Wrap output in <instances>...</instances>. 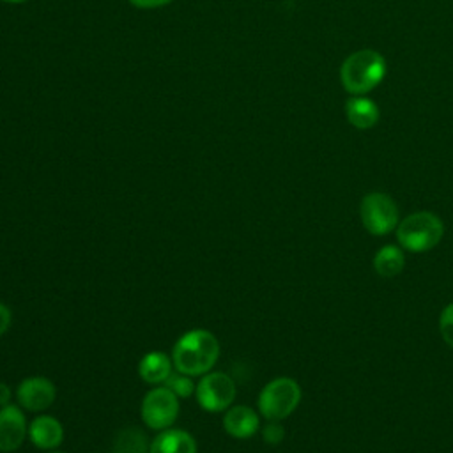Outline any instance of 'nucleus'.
<instances>
[{"label": "nucleus", "instance_id": "obj_16", "mask_svg": "<svg viewBox=\"0 0 453 453\" xmlns=\"http://www.w3.org/2000/svg\"><path fill=\"white\" fill-rule=\"evenodd\" d=\"M149 444L142 430L138 428H126L117 434L113 442L115 453H147Z\"/></svg>", "mask_w": 453, "mask_h": 453}, {"label": "nucleus", "instance_id": "obj_7", "mask_svg": "<svg viewBox=\"0 0 453 453\" xmlns=\"http://www.w3.org/2000/svg\"><path fill=\"white\" fill-rule=\"evenodd\" d=\"M179 414V396L166 386L150 389L142 400V419L152 430H165L173 425Z\"/></svg>", "mask_w": 453, "mask_h": 453}, {"label": "nucleus", "instance_id": "obj_10", "mask_svg": "<svg viewBox=\"0 0 453 453\" xmlns=\"http://www.w3.org/2000/svg\"><path fill=\"white\" fill-rule=\"evenodd\" d=\"M28 439L39 449H55L64 441V428L53 416L41 414L28 425Z\"/></svg>", "mask_w": 453, "mask_h": 453}, {"label": "nucleus", "instance_id": "obj_19", "mask_svg": "<svg viewBox=\"0 0 453 453\" xmlns=\"http://www.w3.org/2000/svg\"><path fill=\"white\" fill-rule=\"evenodd\" d=\"M283 435H285V430H283V426H281L278 421H269V423L264 426V430H262V437H264V441H265L267 444H278V442H281Z\"/></svg>", "mask_w": 453, "mask_h": 453}, {"label": "nucleus", "instance_id": "obj_22", "mask_svg": "<svg viewBox=\"0 0 453 453\" xmlns=\"http://www.w3.org/2000/svg\"><path fill=\"white\" fill-rule=\"evenodd\" d=\"M11 388L7 386V384H4V382H0V407H4V405H7L9 402H11Z\"/></svg>", "mask_w": 453, "mask_h": 453}, {"label": "nucleus", "instance_id": "obj_5", "mask_svg": "<svg viewBox=\"0 0 453 453\" xmlns=\"http://www.w3.org/2000/svg\"><path fill=\"white\" fill-rule=\"evenodd\" d=\"M359 214L363 226L373 235H386L398 225V209L395 200L380 191H372L363 196Z\"/></svg>", "mask_w": 453, "mask_h": 453}, {"label": "nucleus", "instance_id": "obj_18", "mask_svg": "<svg viewBox=\"0 0 453 453\" xmlns=\"http://www.w3.org/2000/svg\"><path fill=\"white\" fill-rule=\"evenodd\" d=\"M439 331H441V336L442 340L453 347V303H449L442 311H441V317H439Z\"/></svg>", "mask_w": 453, "mask_h": 453}, {"label": "nucleus", "instance_id": "obj_8", "mask_svg": "<svg viewBox=\"0 0 453 453\" xmlns=\"http://www.w3.org/2000/svg\"><path fill=\"white\" fill-rule=\"evenodd\" d=\"M55 396H57V389H55L53 382L41 375L23 379L16 389L18 403L23 409L32 411V412L48 409L53 403Z\"/></svg>", "mask_w": 453, "mask_h": 453}, {"label": "nucleus", "instance_id": "obj_14", "mask_svg": "<svg viewBox=\"0 0 453 453\" xmlns=\"http://www.w3.org/2000/svg\"><path fill=\"white\" fill-rule=\"evenodd\" d=\"M172 366H173L172 357L154 350L142 357L138 365V373L149 384H161V382L165 384V380L172 373Z\"/></svg>", "mask_w": 453, "mask_h": 453}, {"label": "nucleus", "instance_id": "obj_17", "mask_svg": "<svg viewBox=\"0 0 453 453\" xmlns=\"http://www.w3.org/2000/svg\"><path fill=\"white\" fill-rule=\"evenodd\" d=\"M165 386H166L170 391H173L179 398H188V396H191V395L195 393V389H196V386L193 384V379H191L189 375H184V373L177 372V370H175V373L172 372V373L168 375V379L165 380Z\"/></svg>", "mask_w": 453, "mask_h": 453}, {"label": "nucleus", "instance_id": "obj_25", "mask_svg": "<svg viewBox=\"0 0 453 453\" xmlns=\"http://www.w3.org/2000/svg\"><path fill=\"white\" fill-rule=\"evenodd\" d=\"M0 453H2V451H0Z\"/></svg>", "mask_w": 453, "mask_h": 453}, {"label": "nucleus", "instance_id": "obj_12", "mask_svg": "<svg viewBox=\"0 0 453 453\" xmlns=\"http://www.w3.org/2000/svg\"><path fill=\"white\" fill-rule=\"evenodd\" d=\"M345 115L349 124L359 131L372 129L380 119L379 106L366 96H350L345 103Z\"/></svg>", "mask_w": 453, "mask_h": 453}, {"label": "nucleus", "instance_id": "obj_6", "mask_svg": "<svg viewBox=\"0 0 453 453\" xmlns=\"http://www.w3.org/2000/svg\"><path fill=\"white\" fill-rule=\"evenodd\" d=\"M195 395L203 411L219 412L232 405L235 398V384L225 372H207L198 380Z\"/></svg>", "mask_w": 453, "mask_h": 453}, {"label": "nucleus", "instance_id": "obj_11", "mask_svg": "<svg viewBox=\"0 0 453 453\" xmlns=\"http://www.w3.org/2000/svg\"><path fill=\"white\" fill-rule=\"evenodd\" d=\"M223 426L228 435L235 439H248L257 434L260 426V419L251 407L234 405V407H228L223 418Z\"/></svg>", "mask_w": 453, "mask_h": 453}, {"label": "nucleus", "instance_id": "obj_15", "mask_svg": "<svg viewBox=\"0 0 453 453\" xmlns=\"http://www.w3.org/2000/svg\"><path fill=\"white\" fill-rule=\"evenodd\" d=\"M403 264H405V257L402 250L395 244L382 246L373 257L375 273L382 278H395L396 274L402 273Z\"/></svg>", "mask_w": 453, "mask_h": 453}, {"label": "nucleus", "instance_id": "obj_9", "mask_svg": "<svg viewBox=\"0 0 453 453\" xmlns=\"http://www.w3.org/2000/svg\"><path fill=\"white\" fill-rule=\"evenodd\" d=\"M27 435L28 426L21 409L12 403L0 407V451H16Z\"/></svg>", "mask_w": 453, "mask_h": 453}, {"label": "nucleus", "instance_id": "obj_21", "mask_svg": "<svg viewBox=\"0 0 453 453\" xmlns=\"http://www.w3.org/2000/svg\"><path fill=\"white\" fill-rule=\"evenodd\" d=\"M11 320H12V313H11V310H9L4 303H0V336L9 329Z\"/></svg>", "mask_w": 453, "mask_h": 453}, {"label": "nucleus", "instance_id": "obj_23", "mask_svg": "<svg viewBox=\"0 0 453 453\" xmlns=\"http://www.w3.org/2000/svg\"><path fill=\"white\" fill-rule=\"evenodd\" d=\"M2 2H9V4H23L27 0H2Z\"/></svg>", "mask_w": 453, "mask_h": 453}, {"label": "nucleus", "instance_id": "obj_4", "mask_svg": "<svg viewBox=\"0 0 453 453\" xmlns=\"http://www.w3.org/2000/svg\"><path fill=\"white\" fill-rule=\"evenodd\" d=\"M301 402V388L290 377L273 379L258 395V411L269 421L288 418Z\"/></svg>", "mask_w": 453, "mask_h": 453}, {"label": "nucleus", "instance_id": "obj_13", "mask_svg": "<svg viewBox=\"0 0 453 453\" xmlns=\"http://www.w3.org/2000/svg\"><path fill=\"white\" fill-rule=\"evenodd\" d=\"M149 453H196V442L186 430L165 428L150 442Z\"/></svg>", "mask_w": 453, "mask_h": 453}, {"label": "nucleus", "instance_id": "obj_2", "mask_svg": "<svg viewBox=\"0 0 453 453\" xmlns=\"http://www.w3.org/2000/svg\"><path fill=\"white\" fill-rule=\"evenodd\" d=\"M386 58L377 50H357L350 53L340 67V81L350 96H366L386 76Z\"/></svg>", "mask_w": 453, "mask_h": 453}, {"label": "nucleus", "instance_id": "obj_1", "mask_svg": "<svg viewBox=\"0 0 453 453\" xmlns=\"http://www.w3.org/2000/svg\"><path fill=\"white\" fill-rule=\"evenodd\" d=\"M219 357V342L207 329L186 331L173 345V368L184 375L195 377L207 373Z\"/></svg>", "mask_w": 453, "mask_h": 453}, {"label": "nucleus", "instance_id": "obj_24", "mask_svg": "<svg viewBox=\"0 0 453 453\" xmlns=\"http://www.w3.org/2000/svg\"><path fill=\"white\" fill-rule=\"evenodd\" d=\"M53 453H60V451H53Z\"/></svg>", "mask_w": 453, "mask_h": 453}, {"label": "nucleus", "instance_id": "obj_3", "mask_svg": "<svg viewBox=\"0 0 453 453\" xmlns=\"http://www.w3.org/2000/svg\"><path fill=\"white\" fill-rule=\"evenodd\" d=\"M444 234L442 221L434 212H414L396 225V239L411 253H423L435 248Z\"/></svg>", "mask_w": 453, "mask_h": 453}, {"label": "nucleus", "instance_id": "obj_20", "mask_svg": "<svg viewBox=\"0 0 453 453\" xmlns=\"http://www.w3.org/2000/svg\"><path fill=\"white\" fill-rule=\"evenodd\" d=\"M170 2L172 0H129V4L138 9H156V7H163Z\"/></svg>", "mask_w": 453, "mask_h": 453}]
</instances>
